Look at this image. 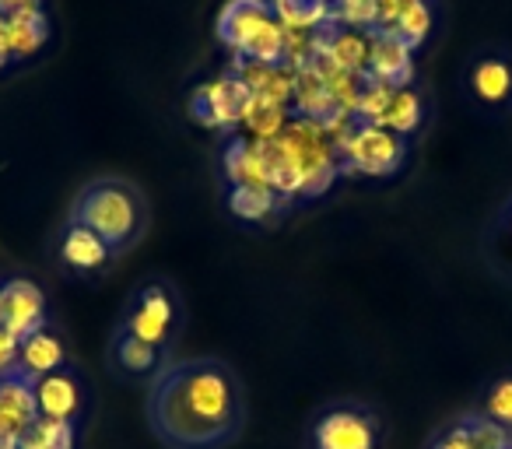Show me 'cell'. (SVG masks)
<instances>
[{
    "mask_svg": "<svg viewBox=\"0 0 512 449\" xmlns=\"http://www.w3.org/2000/svg\"><path fill=\"white\" fill-rule=\"evenodd\" d=\"M148 425L169 449H225L246 425V393L221 358L169 362L148 390Z\"/></svg>",
    "mask_w": 512,
    "mask_h": 449,
    "instance_id": "cell-1",
    "label": "cell"
},
{
    "mask_svg": "<svg viewBox=\"0 0 512 449\" xmlns=\"http://www.w3.org/2000/svg\"><path fill=\"white\" fill-rule=\"evenodd\" d=\"M67 218L85 225L88 232H95V236L120 257V253L134 250V246L148 236L151 204L134 179L95 176L74 193Z\"/></svg>",
    "mask_w": 512,
    "mask_h": 449,
    "instance_id": "cell-2",
    "label": "cell"
},
{
    "mask_svg": "<svg viewBox=\"0 0 512 449\" xmlns=\"http://www.w3.org/2000/svg\"><path fill=\"white\" fill-rule=\"evenodd\" d=\"M214 36L249 64H278L288 53V29L274 11V0H228L218 11Z\"/></svg>",
    "mask_w": 512,
    "mask_h": 449,
    "instance_id": "cell-3",
    "label": "cell"
},
{
    "mask_svg": "<svg viewBox=\"0 0 512 449\" xmlns=\"http://www.w3.org/2000/svg\"><path fill=\"white\" fill-rule=\"evenodd\" d=\"M183 323L186 309L179 288L169 278H144L123 302V316L116 327H123L137 341L151 344V348L165 351L172 358V348L183 334Z\"/></svg>",
    "mask_w": 512,
    "mask_h": 449,
    "instance_id": "cell-4",
    "label": "cell"
},
{
    "mask_svg": "<svg viewBox=\"0 0 512 449\" xmlns=\"http://www.w3.org/2000/svg\"><path fill=\"white\" fill-rule=\"evenodd\" d=\"M460 95L474 116L488 123L512 116V46L484 43L470 50L460 71Z\"/></svg>",
    "mask_w": 512,
    "mask_h": 449,
    "instance_id": "cell-5",
    "label": "cell"
},
{
    "mask_svg": "<svg viewBox=\"0 0 512 449\" xmlns=\"http://www.w3.org/2000/svg\"><path fill=\"white\" fill-rule=\"evenodd\" d=\"M313 449H379L383 446V425L376 411L365 404H334L323 414H316Z\"/></svg>",
    "mask_w": 512,
    "mask_h": 449,
    "instance_id": "cell-6",
    "label": "cell"
},
{
    "mask_svg": "<svg viewBox=\"0 0 512 449\" xmlns=\"http://www.w3.org/2000/svg\"><path fill=\"white\" fill-rule=\"evenodd\" d=\"M407 144L411 141L379 127V123H358L348 134V141H344V162L376 179L397 176L407 162Z\"/></svg>",
    "mask_w": 512,
    "mask_h": 449,
    "instance_id": "cell-7",
    "label": "cell"
},
{
    "mask_svg": "<svg viewBox=\"0 0 512 449\" xmlns=\"http://www.w3.org/2000/svg\"><path fill=\"white\" fill-rule=\"evenodd\" d=\"M46 292L29 278H8L0 285V327L11 337L25 341L36 330L46 327L50 313H46Z\"/></svg>",
    "mask_w": 512,
    "mask_h": 449,
    "instance_id": "cell-8",
    "label": "cell"
},
{
    "mask_svg": "<svg viewBox=\"0 0 512 449\" xmlns=\"http://www.w3.org/2000/svg\"><path fill=\"white\" fill-rule=\"evenodd\" d=\"M57 260L71 278H102L116 264V253L95 232L67 218L57 236Z\"/></svg>",
    "mask_w": 512,
    "mask_h": 449,
    "instance_id": "cell-9",
    "label": "cell"
},
{
    "mask_svg": "<svg viewBox=\"0 0 512 449\" xmlns=\"http://www.w3.org/2000/svg\"><path fill=\"white\" fill-rule=\"evenodd\" d=\"M32 390H36L39 418L50 421H78L85 414V379L74 369L71 362L60 365L57 372H46V376L32 379Z\"/></svg>",
    "mask_w": 512,
    "mask_h": 449,
    "instance_id": "cell-10",
    "label": "cell"
},
{
    "mask_svg": "<svg viewBox=\"0 0 512 449\" xmlns=\"http://www.w3.org/2000/svg\"><path fill=\"white\" fill-rule=\"evenodd\" d=\"M432 25V0H376V18L369 32H390L407 50H418L425 46Z\"/></svg>",
    "mask_w": 512,
    "mask_h": 449,
    "instance_id": "cell-11",
    "label": "cell"
},
{
    "mask_svg": "<svg viewBox=\"0 0 512 449\" xmlns=\"http://www.w3.org/2000/svg\"><path fill=\"white\" fill-rule=\"evenodd\" d=\"M39 421V404L32 379L22 369L0 372V435L18 442Z\"/></svg>",
    "mask_w": 512,
    "mask_h": 449,
    "instance_id": "cell-12",
    "label": "cell"
},
{
    "mask_svg": "<svg viewBox=\"0 0 512 449\" xmlns=\"http://www.w3.org/2000/svg\"><path fill=\"white\" fill-rule=\"evenodd\" d=\"M365 78H369L372 85L390 88V92L411 85L414 50H407L390 32H369V64H365Z\"/></svg>",
    "mask_w": 512,
    "mask_h": 449,
    "instance_id": "cell-13",
    "label": "cell"
},
{
    "mask_svg": "<svg viewBox=\"0 0 512 449\" xmlns=\"http://www.w3.org/2000/svg\"><path fill=\"white\" fill-rule=\"evenodd\" d=\"M109 365H113V372H120L127 379H155L169 365V355L137 341L123 327H116L113 337H109Z\"/></svg>",
    "mask_w": 512,
    "mask_h": 449,
    "instance_id": "cell-14",
    "label": "cell"
},
{
    "mask_svg": "<svg viewBox=\"0 0 512 449\" xmlns=\"http://www.w3.org/2000/svg\"><path fill=\"white\" fill-rule=\"evenodd\" d=\"M379 127L393 130L397 137H404V141H411L414 134H421V127L428 123V102H425V92H421L418 85H404L397 88V92H390V99H386L383 113H379Z\"/></svg>",
    "mask_w": 512,
    "mask_h": 449,
    "instance_id": "cell-15",
    "label": "cell"
},
{
    "mask_svg": "<svg viewBox=\"0 0 512 449\" xmlns=\"http://www.w3.org/2000/svg\"><path fill=\"white\" fill-rule=\"evenodd\" d=\"M242 106H246V92L235 81H214V85H204L200 92H193L190 113L204 127H225L242 113Z\"/></svg>",
    "mask_w": 512,
    "mask_h": 449,
    "instance_id": "cell-16",
    "label": "cell"
},
{
    "mask_svg": "<svg viewBox=\"0 0 512 449\" xmlns=\"http://www.w3.org/2000/svg\"><path fill=\"white\" fill-rule=\"evenodd\" d=\"M60 365H67V351H64V341H60L53 330H36L32 337L18 341V365L29 379H39L46 372H57Z\"/></svg>",
    "mask_w": 512,
    "mask_h": 449,
    "instance_id": "cell-17",
    "label": "cell"
},
{
    "mask_svg": "<svg viewBox=\"0 0 512 449\" xmlns=\"http://www.w3.org/2000/svg\"><path fill=\"white\" fill-rule=\"evenodd\" d=\"M0 18H4V36H8L11 57H32L46 43V36H50V18L43 15V8L15 11V15Z\"/></svg>",
    "mask_w": 512,
    "mask_h": 449,
    "instance_id": "cell-18",
    "label": "cell"
},
{
    "mask_svg": "<svg viewBox=\"0 0 512 449\" xmlns=\"http://www.w3.org/2000/svg\"><path fill=\"white\" fill-rule=\"evenodd\" d=\"M228 211L239 221H271L281 211V193L267 183H239L228 193Z\"/></svg>",
    "mask_w": 512,
    "mask_h": 449,
    "instance_id": "cell-19",
    "label": "cell"
},
{
    "mask_svg": "<svg viewBox=\"0 0 512 449\" xmlns=\"http://www.w3.org/2000/svg\"><path fill=\"white\" fill-rule=\"evenodd\" d=\"M22 449H74L78 446V428L74 421H50L39 418L29 432L18 439Z\"/></svg>",
    "mask_w": 512,
    "mask_h": 449,
    "instance_id": "cell-20",
    "label": "cell"
},
{
    "mask_svg": "<svg viewBox=\"0 0 512 449\" xmlns=\"http://www.w3.org/2000/svg\"><path fill=\"white\" fill-rule=\"evenodd\" d=\"M274 11L285 29H323L330 22L327 0H274Z\"/></svg>",
    "mask_w": 512,
    "mask_h": 449,
    "instance_id": "cell-21",
    "label": "cell"
},
{
    "mask_svg": "<svg viewBox=\"0 0 512 449\" xmlns=\"http://www.w3.org/2000/svg\"><path fill=\"white\" fill-rule=\"evenodd\" d=\"M460 425L477 449H509L512 446L509 428H502L498 421L484 418V414H467V418H460Z\"/></svg>",
    "mask_w": 512,
    "mask_h": 449,
    "instance_id": "cell-22",
    "label": "cell"
},
{
    "mask_svg": "<svg viewBox=\"0 0 512 449\" xmlns=\"http://www.w3.org/2000/svg\"><path fill=\"white\" fill-rule=\"evenodd\" d=\"M330 4V22L327 25H348V29H372L376 18V0H327Z\"/></svg>",
    "mask_w": 512,
    "mask_h": 449,
    "instance_id": "cell-23",
    "label": "cell"
},
{
    "mask_svg": "<svg viewBox=\"0 0 512 449\" xmlns=\"http://www.w3.org/2000/svg\"><path fill=\"white\" fill-rule=\"evenodd\" d=\"M481 414L512 432V376H498L495 383L484 390Z\"/></svg>",
    "mask_w": 512,
    "mask_h": 449,
    "instance_id": "cell-24",
    "label": "cell"
},
{
    "mask_svg": "<svg viewBox=\"0 0 512 449\" xmlns=\"http://www.w3.org/2000/svg\"><path fill=\"white\" fill-rule=\"evenodd\" d=\"M428 449H477V446L467 439L460 421H453V425H446L442 432H435V439L428 442Z\"/></svg>",
    "mask_w": 512,
    "mask_h": 449,
    "instance_id": "cell-25",
    "label": "cell"
},
{
    "mask_svg": "<svg viewBox=\"0 0 512 449\" xmlns=\"http://www.w3.org/2000/svg\"><path fill=\"white\" fill-rule=\"evenodd\" d=\"M18 365V337H11L8 330L0 327V372H8Z\"/></svg>",
    "mask_w": 512,
    "mask_h": 449,
    "instance_id": "cell-26",
    "label": "cell"
},
{
    "mask_svg": "<svg viewBox=\"0 0 512 449\" xmlns=\"http://www.w3.org/2000/svg\"><path fill=\"white\" fill-rule=\"evenodd\" d=\"M39 8V0H0V15H15V11Z\"/></svg>",
    "mask_w": 512,
    "mask_h": 449,
    "instance_id": "cell-27",
    "label": "cell"
},
{
    "mask_svg": "<svg viewBox=\"0 0 512 449\" xmlns=\"http://www.w3.org/2000/svg\"><path fill=\"white\" fill-rule=\"evenodd\" d=\"M498 229L502 232H509V239H512V197L502 204V211H498Z\"/></svg>",
    "mask_w": 512,
    "mask_h": 449,
    "instance_id": "cell-28",
    "label": "cell"
},
{
    "mask_svg": "<svg viewBox=\"0 0 512 449\" xmlns=\"http://www.w3.org/2000/svg\"><path fill=\"white\" fill-rule=\"evenodd\" d=\"M8 57H11V53H8V36H4V18H0V67L8 64Z\"/></svg>",
    "mask_w": 512,
    "mask_h": 449,
    "instance_id": "cell-29",
    "label": "cell"
},
{
    "mask_svg": "<svg viewBox=\"0 0 512 449\" xmlns=\"http://www.w3.org/2000/svg\"><path fill=\"white\" fill-rule=\"evenodd\" d=\"M0 449H22V446H18V442H11V439H4V442H0Z\"/></svg>",
    "mask_w": 512,
    "mask_h": 449,
    "instance_id": "cell-30",
    "label": "cell"
},
{
    "mask_svg": "<svg viewBox=\"0 0 512 449\" xmlns=\"http://www.w3.org/2000/svg\"><path fill=\"white\" fill-rule=\"evenodd\" d=\"M509 449H512V446H509Z\"/></svg>",
    "mask_w": 512,
    "mask_h": 449,
    "instance_id": "cell-31",
    "label": "cell"
}]
</instances>
